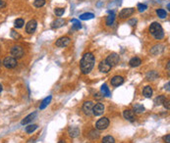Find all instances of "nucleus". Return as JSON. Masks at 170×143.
Returning a JSON list of instances; mask_svg holds the SVG:
<instances>
[{
    "label": "nucleus",
    "instance_id": "20e7f679",
    "mask_svg": "<svg viewBox=\"0 0 170 143\" xmlns=\"http://www.w3.org/2000/svg\"><path fill=\"white\" fill-rule=\"evenodd\" d=\"M2 64H3V66L7 69H14L18 65V62H17V59H15L12 56H9V57H6V58L3 60V63Z\"/></svg>",
    "mask_w": 170,
    "mask_h": 143
},
{
    "label": "nucleus",
    "instance_id": "aec40b11",
    "mask_svg": "<svg viewBox=\"0 0 170 143\" xmlns=\"http://www.w3.org/2000/svg\"><path fill=\"white\" fill-rule=\"evenodd\" d=\"M129 64L131 67H134V68L135 67H139L142 64V60L140 58H138V57H134V58H132L130 60Z\"/></svg>",
    "mask_w": 170,
    "mask_h": 143
},
{
    "label": "nucleus",
    "instance_id": "6ab92c4d",
    "mask_svg": "<svg viewBox=\"0 0 170 143\" xmlns=\"http://www.w3.org/2000/svg\"><path fill=\"white\" fill-rule=\"evenodd\" d=\"M109 15L106 19V25L107 26H111L112 24L114 23V20H115V13L113 11H108Z\"/></svg>",
    "mask_w": 170,
    "mask_h": 143
},
{
    "label": "nucleus",
    "instance_id": "393cba45",
    "mask_svg": "<svg viewBox=\"0 0 170 143\" xmlns=\"http://www.w3.org/2000/svg\"><path fill=\"white\" fill-rule=\"evenodd\" d=\"M157 16L160 18V19H165V18L167 17L166 11L163 10V9H157Z\"/></svg>",
    "mask_w": 170,
    "mask_h": 143
},
{
    "label": "nucleus",
    "instance_id": "f704fd0d",
    "mask_svg": "<svg viewBox=\"0 0 170 143\" xmlns=\"http://www.w3.org/2000/svg\"><path fill=\"white\" fill-rule=\"evenodd\" d=\"M138 9H139L140 12H144V11L148 9V6H146V4L140 3V4H138Z\"/></svg>",
    "mask_w": 170,
    "mask_h": 143
},
{
    "label": "nucleus",
    "instance_id": "4468645a",
    "mask_svg": "<svg viewBox=\"0 0 170 143\" xmlns=\"http://www.w3.org/2000/svg\"><path fill=\"white\" fill-rule=\"evenodd\" d=\"M124 115V118H125L127 121H130V122H134L135 121V113L134 111L132 110H125L123 113Z\"/></svg>",
    "mask_w": 170,
    "mask_h": 143
},
{
    "label": "nucleus",
    "instance_id": "412c9836",
    "mask_svg": "<svg viewBox=\"0 0 170 143\" xmlns=\"http://www.w3.org/2000/svg\"><path fill=\"white\" fill-rule=\"evenodd\" d=\"M143 94H144V97H146V98L151 97V95H153V88H151V86H148V85L146 86L143 90Z\"/></svg>",
    "mask_w": 170,
    "mask_h": 143
},
{
    "label": "nucleus",
    "instance_id": "2f4dec72",
    "mask_svg": "<svg viewBox=\"0 0 170 143\" xmlns=\"http://www.w3.org/2000/svg\"><path fill=\"white\" fill-rule=\"evenodd\" d=\"M102 143H115V139L112 136H110V135H107V136L103 137Z\"/></svg>",
    "mask_w": 170,
    "mask_h": 143
},
{
    "label": "nucleus",
    "instance_id": "c9c22d12",
    "mask_svg": "<svg viewBox=\"0 0 170 143\" xmlns=\"http://www.w3.org/2000/svg\"><path fill=\"white\" fill-rule=\"evenodd\" d=\"M89 136L91 138H93V139H95V138H97L98 136H99V133H98L97 131H95V130H91Z\"/></svg>",
    "mask_w": 170,
    "mask_h": 143
},
{
    "label": "nucleus",
    "instance_id": "ea45409f",
    "mask_svg": "<svg viewBox=\"0 0 170 143\" xmlns=\"http://www.w3.org/2000/svg\"><path fill=\"white\" fill-rule=\"evenodd\" d=\"M163 105H164V107L166 108L167 110H169V108H170V106H169V101L168 100H165L164 102H163Z\"/></svg>",
    "mask_w": 170,
    "mask_h": 143
},
{
    "label": "nucleus",
    "instance_id": "58836bf2",
    "mask_svg": "<svg viewBox=\"0 0 170 143\" xmlns=\"http://www.w3.org/2000/svg\"><path fill=\"white\" fill-rule=\"evenodd\" d=\"M163 140L166 143H170V134H167L166 136L163 137Z\"/></svg>",
    "mask_w": 170,
    "mask_h": 143
},
{
    "label": "nucleus",
    "instance_id": "ddd939ff",
    "mask_svg": "<svg viewBox=\"0 0 170 143\" xmlns=\"http://www.w3.org/2000/svg\"><path fill=\"white\" fill-rule=\"evenodd\" d=\"M164 50V46L162 44H157L155 45L153 48L151 49V53L153 55H158V54H161Z\"/></svg>",
    "mask_w": 170,
    "mask_h": 143
},
{
    "label": "nucleus",
    "instance_id": "c85d7f7f",
    "mask_svg": "<svg viewBox=\"0 0 170 143\" xmlns=\"http://www.w3.org/2000/svg\"><path fill=\"white\" fill-rule=\"evenodd\" d=\"M101 93L103 94V96H110V90L106 84H103L101 86Z\"/></svg>",
    "mask_w": 170,
    "mask_h": 143
},
{
    "label": "nucleus",
    "instance_id": "0eeeda50",
    "mask_svg": "<svg viewBox=\"0 0 170 143\" xmlns=\"http://www.w3.org/2000/svg\"><path fill=\"white\" fill-rule=\"evenodd\" d=\"M36 27H38V22L36 20H31L26 25V31L30 34L34 33L36 29Z\"/></svg>",
    "mask_w": 170,
    "mask_h": 143
},
{
    "label": "nucleus",
    "instance_id": "f8f14e48",
    "mask_svg": "<svg viewBox=\"0 0 170 143\" xmlns=\"http://www.w3.org/2000/svg\"><path fill=\"white\" fill-rule=\"evenodd\" d=\"M111 68L112 67L109 65L108 63H107L105 60H103V61H101L99 63V65H98V70H99L101 73H104V74H106V73H108V72L111 70Z\"/></svg>",
    "mask_w": 170,
    "mask_h": 143
},
{
    "label": "nucleus",
    "instance_id": "bb28decb",
    "mask_svg": "<svg viewBox=\"0 0 170 143\" xmlns=\"http://www.w3.org/2000/svg\"><path fill=\"white\" fill-rule=\"evenodd\" d=\"M24 25H25V21L23 19H17L15 21V23H14V26H15L16 29H21V27H23Z\"/></svg>",
    "mask_w": 170,
    "mask_h": 143
},
{
    "label": "nucleus",
    "instance_id": "423d86ee",
    "mask_svg": "<svg viewBox=\"0 0 170 143\" xmlns=\"http://www.w3.org/2000/svg\"><path fill=\"white\" fill-rule=\"evenodd\" d=\"M119 60H120V58H119L118 54H116V53H111V54L105 59V61H106L111 67H113V66H116L117 64L119 63Z\"/></svg>",
    "mask_w": 170,
    "mask_h": 143
},
{
    "label": "nucleus",
    "instance_id": "72a5a7b5",
    "mask_svg": "<svg viewBox=\"0 0 170 143\" xmlns=\"http://www.w3.org/2000/svg\"><path fill=\"white\" fill-rule=\"evenodd\" d=\"M64 12H65V10H64L63 8H56V9H55V10H54L55 15L58 16V17H60V16L63 15Z\"/></svg>",
    "mask_w": 170,
    "mask_h": 143
},
{
    "label": "nucleus",
    "instance_id": "2eb2a0df",
    "mask_svg": "<svg viewBox=\"0 0 170 143\" xmlns=\"http://www.w3.org/2000/svg\"><path fill=\"white\" fill-rule=\"evenodd\" d=\"M123 82H124V78L122 77H120V76H115V77L111 78V84L113 86H119Z\"/></svg>",
    "mask_w": 170,
    "mask_h": 143
},
{
    "label": "nucleus",
    "instance_id": "f03ea898",
    "mask_svg": "<svg viewBox=\"0 0 170 143\" xmlns=\"http://www.w3.org/2000/svg\"><path fill=\"white\" fill-rule=\"evenodd\" d=\"M150 33L151 35H153V37L157 40H160L164 37V31L162 29V27L160 26V24L155 22L151 25L150 27Z\"/></svg>",
    "mask_w": 170,
    "mask_h": 143
},
{
    "label": "nucleus",
    "instance_id": "79ce46f5",
    "mask_svg": "<svg viewBox=\"0 0 170 143\" xmlns=\"http://www.w3.org/2000/svg\"><path fill=\"white\" fill-rule=\"evenodd\" d=\"M34 142H36V139H34V138H32V139L29 140V142L28 143H34Z\"/></svg>",
    "mask_w": 170,
    "mask_h": 143
},
{
    "label": "nucleus",
    "instance_id": "f3484780",
    "mask_svg": "<svg viewBox=\"0 0 170 143\" xmlns=\"http://www.w3.org/2000/svg\"><path fill=\"white\" fill-rule=\"evenodd\" d=\"M64 25H65V21L63 19H57L51 24V27L52 29H59V27H63Z\"/></svg>",
    "mask_w": 170,
    "mask_h": 143
},
{
    "label": "nucleus",
    "instance_id": "49530a36",
    "mask_svg": "<svg viewBox=\"0 0 170 143\" xmlns=\"http://www.w3.org/2000/svg\"><path fill=\"white\" fill-rule=\"evenodd\" d=\"M169 8H170V4L168 3V4H167V9H168V10H169Z\"/></svg>",
    "mask_w": 170,
    "mask_h": 143
},
{
    "label": "nucleus",
    "instance_id": "cd10ccee",
    "mask_svg": "<svg viewBox=\"0 0 170 143\" xmlns=\"http://www.w3.org/2000/svg\"><path fill=\"white\" fill-rule=\"evenodd\" d=\"M166 100L165 99V96L163 95H159V96H157V98H155V103L157 105H161V104H163V102Z\"/></svg>",
    "mask_w": 170,
    "mask_h": 143
},
{
    "label": "nucleus",
    "instance_id": "5701e85b",
    "mask_svg": "<svg viewBox=\"0 0 170 143\" xmlns=\"http://www.w3.org/2000/svg\"><path fill=\"white\" fill-rule=\"evenodd\" d=\"M93 17H95V15H93V13H84V14H82V15H80V19L83 21L91 20V19H93Z\"/></svg>",
    "mask_w": 170,
    "mask_h": 143
},
{
    "label": "nucleus",
    "instance_id": "9d476101",
    "mask_svg": "<svg viewBox=\"0 0 170 143\" xmlns=\"http://www.w3.org/2000/svg\"><path fill=\"white\" fill-rule=\"evenodd\" d=\"M134 12H135V9L134 8H125V9H122V10H121V12L119 13V17H120L121 19H125V18L132 16L133 14H134Z\"/></svg>",
    "mask_w": 170,
    "mask_h": 143
},
{
    "label": "nucleus",
    "instance_id": "39448f33",
    "mask_svg": "<svg viewBox=\"0 0 170 143\" xmlns=\"http://www.w3.org/2000/svg\"><path fill=\"white\" fill-rule=\"evenodd\" d=\"M109 126V120L107 118H101L99 119L95 124V128L99 130H106Z\"/></svg>",
    "mask_w": 170,
    "mask_h": 143
},
{
    "label": "nucleus",
    "instance_id": "a19ab883",
    "mask_svg": "<svg viewBox=\"0 0 170 143\" xmlns=\"http://www.w3.org/2000/svg\"><path fill=\"white\" fill-rule=\"evenodd\" d=\"M6 6V2L4 0H0V8H4Z\"/></svg>",
    "mask_w": 170,
    "mask_h": 143
},
{
    "label": "nucleus",
    "instance_id": "b1692460",
    "mask_svg": "<svg viewBox=\"0 0 170 143\" xmlns=\"http://www.w3.org/2000/svg\"><path fill=\"white\" fill-rule=\"evenodd\" d=\"M157 77H158V74L155 71H151L146 75V78H148V80H155Z\"/></svg>",
    "mask_w": 170,
    "mask_h": 143
},
{
    "label": "nucleus",
    "instance_id": "e433bc0d",
    "mask_svg": "<svg viewBox=\"0 0 170 143\" xmlns=\"http://www.w3.org/2000/svg\"><path fill=\"white\" fill-rule=\"evenodd\" d=\"M11 37H13L14 39H19L21 38V35L15 31H11Z\"/></svg>",
    "mask_w": 170,
    "mask_h": 143
},
{
    "label": "nucleus",
    "instance_id": "7ed1b4c3",
    "mask_svg": "<svg viewBox=\"0 0 170 143\" xmlns=\"http://www.w3.org/2000/svg\"><path fill=\"white\" fill-rule=\"evenodd\" d=\"M10 53H11V55H12V57H14L15 59H20L24 56L25 50L21 45H15L11 48Z\"/></svg>",
    "mask_w": 170,
    "mask_h": 143
},
{
    "label": "nucleus",
    "instance_id": "37998d69",
    "mask_svg": "<svg viewBox=\"0 0 170 143\" xmlns=\"http://www.w3.org/2000/svg\"><path fill=\"white\" fill-rule=\"evenodd\" d=\"M165 89H167L169 91V82H167V84L165 85Z\"/></svg>",
    "mask_w": 170,
    "mask_h": 143
},
{
    "label": "nucleus",
    "instance_id": "a211bd4d",
    "mask_svg": "<svg viewBox=\"0 0 170 143\" xmlns=\"http://www.w3.org/2000/svg\"><path fill=\"white\" fill-rule=\"evenodd\" d=\"M68 131H69V134H70V136L73 137V138L77 137L78 135L80 134V130L77 128V126H71V128H69Z\"/></svg>",
    "mask_w": 170,
    "mask_h": 143
},
{
    "label": "nucleus",
    "instance_id": "1a4fd4ad",
    "mask_svg": "<svg viewBox=\"0 0 170 143\" xmlns=\"http://www.w3.org/2000/svg\"><path fill=\"white\" fill-rule=\"evenodd\" d=\"M71 42V39L68 37V36H63V37H60L58 40L56 41V46L57 47H66L70 44Z\"/></svg>",
    "mask_w": 170,
    "mask_h": 143
},
{
    "label": "nucleus",
    "instance_id": "473e14b6",
    "mask_svg": "<svg viewBox=\"0 0 170 143\" xmlns=\"http://www.w3.org/2000/svg\"><path fill=\"white\" fill-rule=\"evenodd\" d=\"M44 4H45V0H36V1L34 2V7H36V8H40V7H42Z\"/></svg>",
    "mask_w": 170,
    "mask_h": 143
},
{
    "label": "nucleus",
    "instance_id": "a878e982",
    "mask_svg": "<svg viewBox=\"0 0 170 143\" xmlns=\"http://www.w3.org/2000/svg\"><path fill=\"white\" fill-rule=\"evenodd\" d=\"M134 111L137 114H141V113H143L144 111V107L141 104H136L134 105Z\"/></svg>",
    "mask_w": 170,
    "mask_h": 143
},
{
    "label": "nucleus",
    "instance_id": "f257e3e1",
    "mask_svg": "<svg viewBox=\"0 0 170 143\" xmlns=\"http://www.w3.org/2000/svg\"><path fill=\"white\" fill-rule=\"evenodd\" d=\"M95 56H93L91 53H85L84 56L81 60V63H80V67H81V71L84 75H88L91 73V71L93 69L95 66Z\"/></svg>",
    "mask_w": 170,
    "mask_h": 143
},
{
    "label": "nucleus",
    "instance_id": "dca6fc26",
    "mask_svg": "<svg viewBox=\"0 0 170 143\" xmlns=\"http://www.w3.org/2000/svg\"><path fill=\"white\" fill-rule=\"evenodd\" d=\"M36 115H38V113L36 112H34V113H32V114H30L29 116H27L26 118H25L24 120H23L22 122H21V124L24 126V124H29L30 122H32L33 120L36 119Z\"/></svg>",
    "mask_w": 170,
    "mask_h": 143
},
{
    "label": "nucleus",
    "instance_id": "a18cd8bd",
    "mask_svg": "<svg viewBox=\"0 0 170 143\" xmlns=\"http://www.w3.org/2000/svg\"><path fill=\"white\" fill-rule=\"evenodd\" d=\"M2 89H3V88H2V85H1V84H0V92H1V91H2Z\"/></svg>",
    "mask_w": 170,
    "mask_h": 143
},
{
    "label": "nucleus",
    "instance_id": "c03bdc74",
    "mask_svg": "<svg viewBox=\"0 0 170 143\" xmlns=\"http://www.w3.org/2000/svg\"><path fill=\"white\" fill-rule=\"evenodd\" d=\"M58 143H66L65 141H63V140H60V141H59Z\"/></svg>",
    "mask_w": 170,
    "mask_h": 143
},
{
    "label": "nucleus",
    "instance_id": "4c0bfd02",
    "mask_svg": "<svg viewBox=\"0 0 170 143\" xmlns=\"http://www.w3.org/2000/svg\"><path fill=\"white\" fill-rule=\"evenodd\" d=\"M137 22H138V21L136 19H132V20H130L129 22H128V24H129L130 26H135V25L137 24Z\"/></svg>",
    "mask_w": 170,
    "mask_h": 143
},
{
    "label": "nucleus",
    "instance_id": "7c9ffc66",
    "mask_svg": "<svg viewBox=\"0 0 170 143\" xmlns=\"http://www.w3.org/2000/svg\"><path fill=\"white\" fill-rule=\"evenodd\" d=\"M72 23L74 24V25H73V29H82V24L80 23V21H78L76 19H73Z\"/></svg>",
    "mask_w": 170,
    "mask_h": 143
},
{
    "label": "nucleus",
    "instance_id": "9b49d317",
    "mask_svg": "<svg viewBox=\"0 0 170 143\" xmlns=\"http://www.w3.org/2000/svg\"><path fill=\"white\" fill-rule=\"evenodd\" d=\"M104 112V106L101 103H97L93 107V114L95 116H100Z\"/></svg>",
    "mask_w": 170,
    "mask_h": 143
},
{
    "label": "nucleus",
    "instance_id": "4be33fe9",
    "mask_svg": "<svg viewBox=\"0 0 170 143\" xmlns=\"http://www.w3.org/2000/svg\"><path fill=\"white\" fill-rule=\"evenodd\" d=\"M51 99L52 97L51 96H48V97H46L44 99V100L42 101V102L40 103V110H43V109H45V107L49 104L50 103V101H51Z\"/></svg>",
    "mask_w": 170,
    "mask_h": 143
},
{
    "label": "nucleus",
    "instance_id": "6e6552de",
    "mask_svg": "<svg viewBox=\"0 0 170 143\" xmlns=\"http://www.w3.org/2000/svg\"><path fill=\"white\" fill-rule=\"evenodd\" d=\"M93 103L91 101H87L83 105V111H84V113L86 115L91 116L93 114Z\"/></svg>",
    "mask_w": 170,
    "mask_h": 143
},
{
    "label": "nucleus",
    "instance_id": "c756f323",
    "mask_svg": "<svg viewBox=\"0 0 170 143\" xmlns=\"http://www.w3.org/2000/svg\"><path fill=\"white\" fill-rule=\"evenodd\" d=\"M36 128H38V124H30L26 126V131L28 133H33Z\"/></svg>",
    "mask_w": 170,
    "mask_h": 143
}]
</instances>
